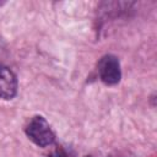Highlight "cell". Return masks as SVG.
<instances>
[{
    "label": "cell",
    "mask_w": 157,
    "mask_h": 157,
    "mask_svg": "<svg viewBox=\"0 0 157 157\" xmlns=\"http://www.w3.org/2000/svg\"><path fill=\"white\" fill-rule=\"evenodd\" d=\"M27 136L38 146L45 147L54 142V134L43 117H34L26 128Z\"/></svg>",
    "instance_id": "obj_1"
},
{
    "label": "cell",
    "mask_w": 157,
    "mask_h": 157,
    "mask_svg": "<svg viewBox=\"0 0 157 157\" xmlns=\"http://www.w3.org/2000/svg\"><path fill=\"white\" fill-rule=\"evenodd\" d=\"M98 74L101 80L107 85L118 83L121 76L119 60L114 55H104L98 63Z\"/></svg>",
    "instance_id": "obj_2"
},
{
    "label": "cell",
    "mask_w": 157,
    "mask_h": 157,
    "mask_svg": "<svg viewBox=\"0 0 157 157\" xmlns=\"http://www.w3.org/2000/svg\"><path fill=\"white\" fill-rule=\"evenodd\" d=\"M17 81L15 75L4 65L0 64V97L11 99L16 94Z\"/></svg>",
    "instance_id": "obj_3"
},
{
    "label": "cell",
    "mask_w": 157,
    "mask_h": 157,
    "mask_svg": "<svg viewBox=\"0 0 157 157\" xmlns=\"http://www.w3.org/2000/svg\"><path fill=\"white\" fill-rule=\"evenodd\" d=\"M52 157H69V156H67V153H66L64 150H56V151L52 155Z\"/></svg>",
    "instance_id": "obj_4"
},
{
    "label": "cell",
    "mask_w": 157,
    "mask_h": 157,
    "mask_svg": "<svg viewBox=\"0 0 157 157\" xmlns=\"http://www.w3.org/2000/svg\"><path fill=\"white\" fill-rule=\"evenodd\" d=\"M86 157H91V156H86Z\"/></svg>",
    "instance_id": "obj_5"
}]
</instances>
